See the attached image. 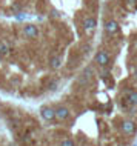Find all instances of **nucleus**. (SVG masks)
<instances>
[{"mask_svg":"<svg viewBox=\"0 0 137 146\" xmlns=\"http://www.w3.org/2000/svg\"><path fill=\"white\" fill-rule=\"evenodd\" d=\"M122 131L126 134V135H132L136 131V125H134V121H131V120H125L122 121Z\"/></svg>","mask_w":137,"mask_h":146,"instance_id":"nucleus-6","label":"nucleus"},{"mask_svg":"<svg viewBox=\"0 0 137 146\" xmlns=\"http://www.w3.org/2000/svg\"><path fill=\"white\" fill-rule=\"evenodd\" d=\"M68 117H69L68 108H65V106H59V108L56 109V118L57 120L63 121V120H68Z\"/></svg>","mask_w":137,"mask_h":146,"instance_id":"nucleus-7","label":"nucleus"},{"mask_svg":"<svg viewBox=\"0 0 137 146\" xmlns=\"http://www.w3.org/2000/svg\"><path fill=\"white\" fill-rule=\"evenodd\" d=\"M126 102L130 105H137V92L136 91H128L126 92Z\"/></svg>","mask_w":137,"mask_h":146,"instance_id":"nucleus-9","label":"nucleus"},{"mask_svg":"<svg viewBox=\"0 0 137 146\" xmlns=\"http://www.w3.org/2000/svg\"><path fill=\"white\" fill-rule=\"evenodd\" d=\"M23 34L26 35L28 38H36L39 35V29L36 25H33V23H28V25L23 26Z\"/></svg>","mask_w":137,"mask_h":146,"instance_id":"nucleus-3","label":"nucleus"},{"mask_svg":"<svg viewBox=\"0 0 137 146\" xmlns=\"http://www.w3.org/2000/svg\"><path fill=\"white\" fill-rule=\"evenodd\" d=\"M9 45H8L6 42H3V40H0V56L2 57H5V56H8L9 54Z\"/></svg>","mask_w":137,"mask_h":146,"instance_id":"nucleus-10","label":"nucleus"},{"mask_svg":"<svg viewBox=\"0 0 137 146\" xmlns=\"http://www.w3.org/2000/svg\"><path fill=\"white\" fill-rule=\"evenodd\" d=\"M56 86H57L56 82H51V83H49V89H56Z\"/></svg>","mask_w":137,"mask_h":146,"instance_id":"nucleus-14","label":"nucleus"},{"mask_svg":"<svg viewBox=\"0 0 137 146\" xmlns=\"http://www.w3.org/2000/svg\"><path fill=\"white\" fill-rule=\"evenodd\" d=\"M40 115L46 121H53V120H56V109L48 108V106H43V108L40 109Z\"/></svg>","mask_w":137,"mask_h":146,"instance_id":"nucleus-2","label":"nucleus"},{"mask_svg":"<svg viewBox=\"0 0 137 146\" xmlns=\"http://www.w3.org/2000/svg\"><path fill=\"white\" fill-rule=\"evenodd\" d=\"M96 26H97V20L94 17H86L83 20V29H85V33H92V31L96 29Z\"/></svg>","mask_w":137,"mask_h":146,"instance_id":"nucleus-5","label":"nucleus"},{"mask_svg":"<svg viewBox=\"0 0 137 146\" xmlns=\"http://www.w3.org/2000/svg\"><path fill=\"white\" fill-rule=\"evenodd\" d=\"M62 65H63V60H62V57H51V60H49V66H51V69H59V68H62Z\"/></svg>","mask_w":137,"mask_h":146,"instance_id":"nucleus-8","label":"nucleus"},{"mask_svg":"<svg viewBox=\"0 0 137 146\" xmlns=\"http://www.w3.org/2000/svg\"><path fill=\"white\" fill-rule=\"evenodd\" d=\"M132 146H137V143H136V145H132Z\"/></svg>","mask_w":137,"mask_h":146,"instance_id":"nucleus-17","label":"nucleus"},{"mask_svg":"<svg viewBox=\"0 0 137 146\" xmlns=\"http://www.w3.org/2000/svg\"><path fill=\"white\" fill-rule=\"evenodd\" d=\"M134 77L137 78V65H136V68H134Z\"/></svg>","mask_w":137,"mask_h":146,"instance_id":"nucleus-16","label":"nucleus"},{"mask_svg":"<svg viewBox=\"0 0 137 146\" xmlns=\"http://www.w3.org/2000/svg\"><path fill=\"white\" fill-rule=\"evenodd\" d=\"M15 19H17V20H25V19H26V14H23V13H17V14H15Z\"/></svg>","mask_w":137,"mask_h":146,"instance_id":"nucleus-12","label":"nucleus"},{"mask_svg":"<svg viewBox=\"0 0 137 146\" xmlns=\"http://www.w3.org/2000/svg\"><path fill=\"white\" fill-rule=\"evenodd\" d=\"M23 143H28V145H34V141L31 137H23Z\"/></svg>","mask_w":137,"mask_h":146,"instance_id":"nucleus-13","label":"nucleus"},{"mask_svg":"<svg viewBox=\"0 0 137 146\" xmlns=\"http://www.w3.org/2000/svg\"><path fill=\"white\" fill-rule=\"evenodd\" d=\"M119 29H120V26H119V23H117L116 20H108L106 23H105V31H106V34H109V35L117 34Z\"/></svg>","mask_w":137,"mask_h":146,"instance_id":"nucleus-4","label":"nucleus"},{"mask_svg":"<svg viewBox=\"0 0 137 146\" xmlns=\"http://www.w3.org/2000/svg\"><path fill=\"white\" fill-rule=\"evenodd\" d=\"M60 146H76V143L71 139H63L60 141Z\"/></svg>","mask_w":137,"mask_h":146,"instance_id":"nucleus-11","label":"nucleus"},{"mask_svg":"<svg viewBox=\"0 0 137 146\" xmlns=\"http://www.w3.org/2000/svg\"><path fill=\"white\" fill-rule=\"evenodd\" d=\"M125 2H126L128 5H134V3L137 2V0H125Z\"/></svg>","mask_w":137,"mask_h":146,"instance_id":"nucleus-15","label":"nucleus"},{"mask_svg":"<svg viewBox=\"0 0 137 146\" xmlns=\"http://www.w3.org/2000/svg\"><path fill=\"white\" fill-rule=\"evenodd\" d=\"M94 63H97L99 66H106L109 63V54L106 51H99V52L94 56Z\"/></svg>","mask_w":137,"mask_h":146,"instance_id":"nucleus-1","label":"nucleus"}]
</instances>
